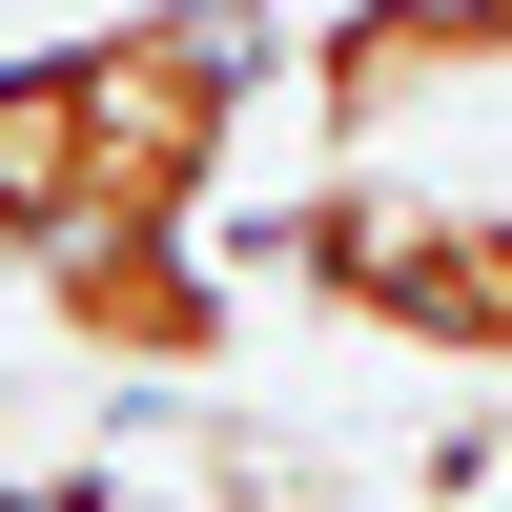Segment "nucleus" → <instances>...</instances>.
Returning <instances> with one entry per match:
<instances>
[{"instance_id":"4","label":"nucleus","mask_w":512,"mask_h":512,"mask_svg":"<svg viewBox=\"0 0 512 512\" xmlns=\"http://www.w3.org/2000/svg\"><path fill=\"white\" fill-rule=\"evenodd\" d=\"M103 226V144H82V41H0V267H62Z\"/></svg>"},{"instance_id":"1","label":"nucleus","mask_w":512,"mask_h":512,"mask_svg":"<svg viewBox=\"0 0 512 512\" xmlns=\"http://www.w3.org/2000/svg\"><path fill=\"white\" fill-rule=\"evenodd\" d=\"M267 267L308 287L349 349L512 369V185H390V164H328V185L267 226Z\"/></svg>"},{"instance_id":"2","label":"nucleus","mask_w":512,"mask_h":512,"mask_svg":"<svg viewBox=\"0 0 512 512\" xmlns=\"http://www.w3.org/2000/svg\"><path fill=\"white\" fill-rule=\"evenodd\" d=\"M287 82H308V123L369 164L390 123H431V103H472V82H512V0H328V21L287 41Z\"/></svg>"},{"instance_id":"3","label":"nucleus","mask_w":512,"mask_h":512,"mask_svg":"<svg viewBox=\"0 0 512 512\" xmlns=\"http://www.w3.org/2000/svg\"><path fill=\"white\" fill-rule=\"evenodd\" d=\"M41 328L103 369H226V246H62Z\"/></svg>"}]
</instances>
